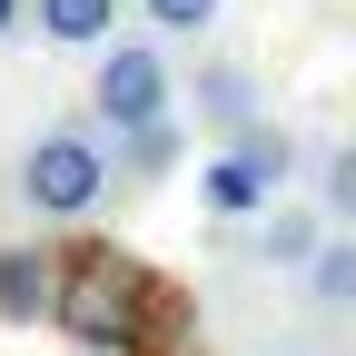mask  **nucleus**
I'll return each instance as SVG.
<instances>
[{
  "mask_svg": "<svg viewBox=\"0 0 356 356\" xmlns=\"http://www.w3.org/2000/svg\"><path fill=\"white\" fill-rule=\"evenodd\" d=\"M159 277L129 248H60V297H50V327L60 337H79V346H99V356H119V346H149V317H159Z\"/></svg>",
  "mask_w": 356,
  "mask_h": 356,
  "instance_id": "1",
  "label": "nucleus"
},
{
  "mask_svg": "<svg viewBox=\"0 0 356 356\" xmlns=\"http://www.w3.org/2000/svg\"><path fill=\"white\" fill-rule=\"evenodd\" d=\"M109 188H119V178H109V149L89 139V129H40L30 159H20V208L30 218H60V228L89 218Z\"/></svg>",
  "mask_w": 356,
  "mask_h": 356,
  "instance_id": "2",
  "label": "nucleus"
},
{
  "mask_svg": "<svg viewBox=\"0 0 356 356\" xmlns=\"http://www.w3.org/2000/svg\"><path fill=\"white\" fill-rule=\"evenodd\" d=\"M89 109H99L109 139H129V129H149V119H178L168 50H159V40H109V50H99V79H89Z\"/></svg>",
  "mask_w": 356,
  "mask_h": 356,
  "instance_id": "3",
  "label": "nucleus"
},
{
  "mask_svg": "<svg viewBox=\"0 0 356 356\" xmlns=\"http://www.w3.org/2000/svg\"><path fill=\"white\" fill-rule=\"evenodd\" d=\"M188 99H198V119L218 129V139H238V129H257V79H248V60H198Z\"/></svg>",
  "mask_w": 356,
  "mask_h": 356,
  "instance_id": "4",
  "label": "nucleus"
},
{
  "mask_svg": "<svg viewBox=\"0 0 356 356\" xmlns=\"http://www.w3.org/2000/svg\"><path fill=\"white\" fill-rule=\"evenodd\" d=\"M50 297H60V257L50 248H0V317L30 327V317H50Z\"/></svg>",
  "mask_w": 356,
  "mask_h": 356,
  "instance_id": "5",
  "label": "nucleus"
},
{
  "mask_svg": "<svg viewBox=\"0 0 356 356\" xmlns=\"http://www.w3.org/2000/svg\"><path fill=\"white\" fill-rule=\"evenodd\" d=\"M30 30L50 50H109L119 40V0H30Z\"/></svg>",
  "mask_w": 356,
  "mask_h": 356,
  "instance_id": "6",
  "label": "nucleus"
},
{
  "mask_svg": "<svg viewBox=\"0 0 356 356\" xmlns=\"http://www.w3.org/2000/svg\"><path fill=\"white\" fill-rule=\"evenodd\" d=\"M178 149H188V129H178V119H149V129H129V139L109 149V178H119V188H159V178L178 168Z\"/></svg>",
  "mask_w": 356,
  "mask_h": 356,
  "instance_id": "7",
  "label": "nucleus"
},
{
  "mask_svg": "<svg viewBox=\"0 0 356 356\" xmlns=\"http://www.w3.org/2000/svg\"><path fill=\"white\" fill-rule=\"evenodd\" d=\"M198 198H208V218H257L277 188H267V178H257L238 149H218V159H208V178H198Z\"/></svg>",
  "mask_w": 356,
  "mask_h": 356,
  "instance_id": "8",
  "label": "nucleus"
},
{
  "mask_svg": "<svg viewBox=\"0 0 356 356\" xmlns=\"http://www.w3.org/2000/svg\"><path fill=\"white\" fill-rule=\"evenodd\" d=\"M317 248H327V218H317V208H277V218L257 228V257H267V267H297V277H307Z\"/></svg>",
  "mask_w": 356,
  "mask_h": 356,
  "instance_id": "9",
  "label": "nucleus"
},
{
  "mask_svg": "<svg viewBox=\"0 0 356 356\" xmlns=\"http://www.w3.org/2000/svg\"><path fill=\"white\" fill-rule=\"evenodd\" d=\"M307 297H317L327 317H337V307H356V238H327L317 257H307Z\"/></svg>",
  "mask_w": 356,
  "mask_h": 356,
  "instance_id": "10",
  "label": "nucleus"
},
{
  "mask_svg": "<svg viewBox=\"0 0 356 356\" xmlns=\"http://www.w3.org/2000/svg\"><path fill=\"white\" fill-rule=\"evenodd\" d=\"M228 149H238V159H248V168L267 178V188H277V178L297 168V149H287V129H277V119H257V129H238V139H228Z\"/></svg>",
  "mask_w": 356,
  "mask_h": 356,
  "instance_id": "11",
  "label": "nucleus"
},
{
  "mask_svg": "<svg viewBox=\"0 0 356 356\" xmlns=\"http://www.w3.org/2000/svg\"><path fill=\"white\" fill-rule=\"evenodd\" d=\"M139 10H149V20H159L168 40H198V30L218 20V0H139Z\"/></svg>",
  "mask_w": 356,
  "mask_h": 356,
  "instance_id": "12",
  "label": "nucleus"
},
{
  "mask_svg": "<svg viewBox=\"0 0 356 356\" xmlns=\"http://www.w3.org/2000/svg\"><path fill=\"white\" fill-rule=\"evenodd\" d=\"M327 218H337V228H356V139L327 159Z\"/></svg>",
  "mask_w": 356,
  "mask_h": 356,
  "instance_id": "13",
  "label": "nucleus"
},
{
  "mask_svg": "<svg viewBox=\"0 0 356 356\" xmlns=\"http://www.w3.org/2000/svg\"><path fill=\"white\" fill-rule=\"evenodd\" d=\"M20 20H30V0H0V40H10V30H20Z\"/></svg>",
  "mask_w": 356,
  "mask_h": 356,
  "instance_id": "14",
  "label": "nucleus"
}]
</instances>
